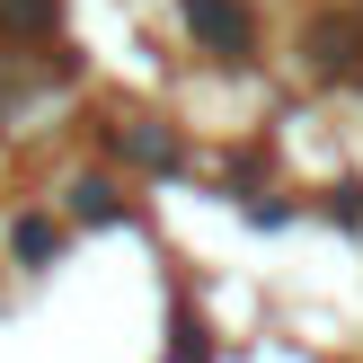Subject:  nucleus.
Returning <instances> with one entry per match:
<instances>
[{
  "mask_svg": "<svg viewBox=\"0 0 363 363\" xmlns=\"http://www.w3.org/2000/svg\"><path fill=\"white\" fill-rule=\"evenodd\" d=\"M186 27L213 53H248V0H186Z\"/></svg>",
  "mask_w": 363,
  "mask_h": 363,
  "instance_id": "f257e3e1",
  "label": "nucleus"
},
{
  "mask_svg": "<svg viewBox=\"0 0 363 363\" xmlns=\"http://www.w3.org/2000/svg\"><path fill=\"white\" fill-rule=\"evenodd\" d=\"M9 248H18V257H27V266H45V257H53V248H62V230H53V222H45V213H27V222H18V230H9Z\"/></svg>",
  "mask_w": 363,
  "mask_h": 363,
  "instance_id": "f03ea898",
  "label": "nucleus"
},
{
  "mask_svg": "<svg viewBox=\"0 0 363 363\" xmlns=\"http://www.w3.org/2000/svg\"><path fill=\"white\" fill-rule=\"evenodd\" d=\"M71 195H80V213H89V222H106V213H116V186H106V177H80Z\"/></svg>",
  "mask_w": 363,
  "mask_h": 363,
  "instance_id": "20e7f679",
  "label": "nucleus"
},
{
  "mask_svg": "<svg viewBox=\"0 0 363 363\" xmlns=\"http://www.w3.org/2000/svg\"><path fill=\"white\" fill-rule=\"evenodd\" d=\"M0 27H9V35H45L53 27V0H0Z\"/></svg>",
  "mask_w": 363,
  "mask_h": 363,
  "instance_id": "7ed1b4c3",
  "label": "nucleus"
}]
</instances>
